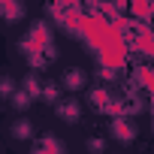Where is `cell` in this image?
Returning <instances> with one entry per match:
<instances>
[{
    "label": "cell",
    "mask_w": 154,
    "mask_h": 154,
    "mask_svg": "<svg viewBox=\"0 0 154 154\" xmlns=\"http://www.w3.org/2000/svg\"><path fill=\"white\" fill-rule=\"evenodd\" d=\"M63 148H66V145H63L57 136H48V133H45V136L36 142V151H39V154H42V151H54V154H60Z\"/></svg>",
    "instance_id": "obj_10"
},
{
    "label": "cell",
    "mask_w": 154,
    "mask_h": 154,
    "mask_svg": "<svg viewBox=\"0 0 154 154\" xmlns=\"http://www.w3.org/2000/svg\"><path fill=\"white\" fill-rule=\"evenodd\" d=\"M127 12H130L136 21H151V18H154V0H130Z\"/></svg>",
    "instance_id": "obj_5"
},
{
    "label": "cell",
    "mask_w": 154,
    "mask_h": 154,
    "mask_svg": "<svg viewBox=\"0 0 154 154\" xmlns=\"http://www.w3.org/2000/svg\"><path fill=\"white\" fill-rule=\"evenodd\" d=\"M103 148H106V142H103V139H97V136H91V139H88V151H103Z\"/></svg>",
    "instance_id": "obj_13"
},
{
    "label": "cell",
    "mask_w": 154,
    "mask_h": 154,
    "mask_svg": "<svg viewBox=\"0 0 154 154\" xmlns=\"http://www.w3.org/2000/svg\"><path fill=\"white\" fill-rule=\"evenodd\" d=\"M57 3H63V6H79V0H57Z\"/></svg>",
    "instance_id": "obj_15"
},
{
    "label": "cell",
    "mask_w": 154,
    "mask_h": 154,
    "mask_svg": "<svg viewBox=\"0 0 154 154\" xmlns=\"http://www.w3.org/2000/svg\"><path fill=\"white\" fill-rule=\"evenodd\" d=\"M60 85H63L66 91H82V88H88V75H85V69H79V66H69V69L63 72Z\"/></svg>",
    "instance_id": "obj_4"
},
{
    "label": "cell",
    "mask_w": 154,
    "mask_h": 154,
    "mask_svg": "<svg viewBox=\"0 0 154 154\" xmlns=\"http://www.w3.org/2000/svg\"><path fill=\"white\" fill-rule=\"evenodd\" d=\"M109 130H112V139H118V142H124V145H130L133 139H136V124L130 121V115H118V118H112V124H109Z\"/></svg>",
    "instance_id": "obj_2"
},
{
    "label": "cell",
    "mask_w": 154,
    "mask_h": 154,
    "mask_svg": "<svg viewBox=\"0 0 154 154\" xmlns=\"http://www.w3.org/2000/svg\"><path fill=\"white\" fill-rule=\"evenodd\" d=\"M82 39L88 42V48L97 54V60L103 66L121 69L127 63V36L103 15V12H85V27H82Z\"/></svg>",
    "instance_id": "obj_1"
},
{
    "label": "cell",
    "mask_w": 154,
    "mask_h": 154,
    "mask_svg": "<svg viewBox=\"0 0 154 154\" xmlns=\"http://www.w3.org/2000/svg\"><path fill=\"white\" fill-rule=\"evenodd\" d=\"M88 100H91V109L94 112H106L109 106H112V94H109V88H91L88 91Z\"/></svg>",
    "instance_id": "obj_6"
},
{
    "label": "cell",
    "mask_w": 154,
    "mask_h": 154,
    "mask_svg": "<svg viewBox=\"0 0 154 154\" xmlns=\"http://www.w3.org/2000/svg\"><path fill=\"white\" fill-rule=\"evenodd\" d=\"M3 18H6V24L21 21L24 18V3L21 0H3Z\"/></svg>",
    "instance_id": "obj_7"
},
{
    "label": "cell",
    "mask_w": 154,
    "mask_h": 154,
    "mask_svg": "<svg viewBox=\"0 0 154 154\" xmlns=\"http://www.w3.org/2000/svg\"><path fill=\"white\" fill-rule=\"evenodd\" d=\"M9 136H12L15 142H21V139H30V136H33V124H30L27 118H21V121H15V124L9 127Z\"/></svg>",
    "instance_id": "obj_8"
},
{
    "label": "cell",
    "mask_w": 154,
    "mask_h": 154,
    "mask_svg": "<svg viewBox=\"0 0 154 154\" xmlns=\"http://www.w3.org/2000/svg\"><path fill=\"white\" fill-rule=\"evenodd\" d=\"M12 94H15V85H12L9 75H6V79H3V97H12Z\"/></svg>",
    "instance_id": "obj_14"
},
{
    "label": "cell",
    "mask_w": 154,
    "mask_h": 154,
    "mask_svg": "<svg viewBox=\"0 0 154 154\" xmlns=\"http://www.w3.org/2000/svg\"><path fill=\"white\" fill-rule=\"evenodd\" d=\"M9 103H12V109H15V112H24V109L33 103V94H30L27 88H21V91H15V94L9 97Z\"/></svg>",
    "instance_id": "obj_9"
},
{
    "label": "cell",
    "mask_w": 154,
    "mask_h": 154,
    "mask_svg": "<svg viewBox=\"0 0 154 154\" xmlns=\"http://www.w3.org/2000/svg\"><path fill=\"white\" fill-rule=\"evenodd\" d=\"M21 88H27L33 97H42V88H45V85H42L39 75H36V69H33V72H27V75H24V85H21Z\"/></svg>",
    "instance_id": "obj_11"
},
{
    "label": "cell",
    "mask_w": 154,
    "mask_h": 154,
    "mask_svg": "<svg viewBox=\"0 0 154 154\" xmlns=\"http://www.w3.org/2000/svg\"><path fill=\"white\" fill-rule=\"evenodd\" d=\"M54 115L63 124H79L82 121V103L79 100H57L54 103Z\"/></svg>",
    "instance_id": "obj_3"
},
{
    "label": "cell",
    "mask_w": 154,
    "mask_h": 154,
    "mask_svg": "<svg viewBox=\"0 0 154 154\" xmlns=\"http://www.w3.org/2000/svg\"><path fill=\"white\" fill-rule=\"evenodd\" d=\"M42 100H45V103H57V100H60V88H57L54 82H48V85L42 88Z\"/></svg>",
    "instance_id": "obj_12"
}]
</instances>
